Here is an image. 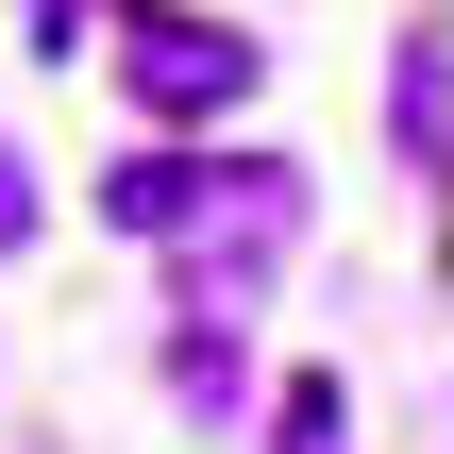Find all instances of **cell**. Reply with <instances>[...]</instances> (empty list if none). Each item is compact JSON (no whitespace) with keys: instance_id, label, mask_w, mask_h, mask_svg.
I'll return each mask as SVG.
<instances>
[{"instance_id":"6da1fadb","label":"cell","mask_w":454,"mask_h":454,"mask_svg":"<svg viewBox=\"0 0 454 454\" xmlns=\"http://www.w3.org/2000/svg\"><path fill=\"white\" fill-rule=\"evenodd\" d=\"M84 34L118 51V101L135 118H236L253 101V34H219L185 0H84Z\"/></svg>"},{"instance_id":"7a4b0ae2","label":"cell","mask_w":454,"mask_h":454,"mask_svg":"<svg viewBox=\"0 0 454 454\" xmlns=\"http://www.w3.org/2000/svg\"><path fill=\"white\" fill-rule=\"evenodd\" d=\"M438 152H454V51L404 34L387 51V168H438Z\"/></svg>"},{"instance_id":"3957f363","label":"cell","mask_w":454,"mask_h":454,"mask_svg":"<svg viewBox=\"0 0 454 454\" xmlns=\"http://www.w3.org/2000/svg\"><path fill=\"white\" fill-rule=\"evenodd\" d=\"M101 219H118V236H185V219H219V168L135 152V168H101Z\"/></svg>"},{"instance_id":"277c9868","label":"cell","mask_w":454,"mask_h":454,"mask_svg":"<svg viewBox=\"0 0 454 454\" xmlns=\"http://www.w3.org/2000/svg\"><path fill=\"white\" fill-rule=\"evenodd\" d=\"M270 421H286V454H354V387H337V371H286Z\"/></svg>"},{"instance_id":"5b68a950","label":"cell","mask_w":454,"mask_h":454,"mask_svg":"<svg viewBox=\"0 0 454 454\" xmlns=\"http://www.w3.org/2000/svg\"><path fill=\"white\" fill-rule=\"evenodd\" d=\"M17 236H34V185H17V152H0V253H17Z\"/></svg>"}]
</instances>
